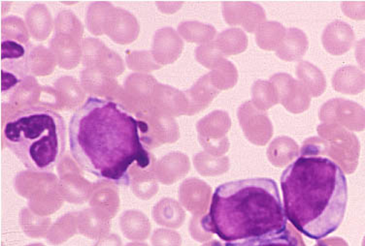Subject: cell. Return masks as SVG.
<instances>
[{"instance_id":"15","label":"cell","mask_w":365,"mask_h":246,"mask_svg":"<svg viewBox=\"0 0 365 246\" xmlns=\"http://www.w3.org/2000/svg\"><path fill=\"white\" fill-rule=\"evenodd\" d=\"M308 48L309 41L304 32L299 28H289L276 55L284 61L300 60L307 53Z\"/></svg>"},{"instance_id":"37","label":"cell","mask_w":365,"mask_h":246,"mask_svg":"<svg viewBox=\"0 0 365 246\" xmlns=\"http://www.w3.org/2000/svg\"><path fill=\"white\" fill-rule=\"evenodd\" d=\"M197 58L200 63L207 67L213 66L214 64L218 65L224 58H222L221 52L217 50L216 48H201L197 50Z\"/></svg>"},{"instance_id":"14","label":"cell","mask_w":365,"mask_h":246,"mask_svg":"<svg viewBox=\"0 0 365 246\" xmlns=\"http://www.w3.org/2000/svg\"><path fill=\"white\" fill-rule=\"evenodd\" d=\"M332 87L343 95H359L365 90V73L356 66L341 67L332 77Z\"/></svg>"},{"instance_id":"12","label":"cell","mask_w":365,"mask_h":246,"mask_svg":"<svg viewBox=\"0 0 365 246\" xmlns=\"http://www.w3.org/2000/svg\"><path fill=\"white\" fill-rule=\"evenodd\" d=\"M211 195V187L197 178L185 181L179 189L182 205L195 215H203L207 211Z\"/></svg>"},{"instance_id":"22","label":"cell","mask_w":365,"mask_h":246,"mask_svg":"<svg viewBox=\"0 0 365 246\" xmlns=\"http://www.w3.org/2000/svg\"><path fill=\"white\" fill-rule=\"evenodd\" d=\"M80 234L91 240H99L107 236L111 224L103 215L91 210L84 211L78 220Z\"/></svg>"},{"instance_id":"1","label":"cell","mask_w":365,"mask_h":246,"mask_svg":"<svg viewBox=\"0 0 365 246\" xmlns=\"http://www.w3.org/2000/svg\"><path fill=\"white\" fill-rule=\"evenodd\" d=\"M149 128L109 99L91 96L69 122L72 156L85 172L102 181L130 186L133 167L149 169Z\"/></svg>"},{"instance_id":"16","label":"cell","mask_w":365,"mask_h":246,"mask_svg":"<svg viewBox=\"0 0 365 246\" xmlns=\"http://www.w3.org/2000/svg\"><path fill=\"white\" fill-rule=\"evenodd\" d=\"M190 160L181 152H173L160 160L158 165V176L165 184H171L184 178L190 172Z\"/></svg>"},{"instance_id":"5","label":"cell","mask_w":365,"mask_h":246,"mask_svg":"<svg viewBox=\"0 0 365 246\" xmlns=\"http://www.w3.org/2000/svg\"><path fill=\"white\" fill-rule=\"evenodd\" d=\"M319 137L303 143L302 156H327L345 173L355 172L361 146L355 134L336 123H322L317 127Z\"/></svg>"},{"instance_id":"42","label":"cell","mask_w":365,"mask_h":246,"mask_svg":"<svg viewBox=\"0 0 365 246\" xmlns=\"http://www.w3.org/2000/svg\"><path fill=\"white\" fill-rule=\"evenodd\" d=\"M125 246H149L147 245V243L144 242H130L128 243Z\"/></svg>"},{"instance_id":"3","label":"cell","mask_w":365,"mask_h":246,"mask_svg":"<svg viewBox=\"0 0 365 246\" xmlns=\"http://www.w3.org/2000/svg\"><path fill=\"white\" fill-rule=\"evenodd\" d=\"M204 228L225 242L277 235L288 229L275 181L248 178L222 184L215 190Z\"/></svg>"},{"instance_id":"9","label":"cell","mask_w":365,"mask_h":246,"mask_svg":"<svg viewBox=\"0 0 365 246\" xmlns=\"http://www.w3.org/2000/svg\"><path fill=\"white\" fill-rule=\"evenodd\" d=\"M237 117L244 135L252 144L264 146L272 138V122L267 114L257 109L252 101L239 107Z\"/></svg>"},{"instance_id":"36","label":"cell","mask_w":365,"mask_h":246,"mask_svg":"<svg viewBox=\"0 0 365 246\" xmlns=\"http://www.w3.org/2000/svg\"><path fill=\"white\" fill-rule=\"evenodd\" d=\"M190 232L193 240L200 242H208L213 237V234L206 231V229L204 228L202 222H201V215H195V218L192 219Z\"/></svg>"},{"instance_id":"40","label":"cell","mask_w":365,"mask_h":246,"mask_svg":"<svg viewBox=\"0 0 365 246\" xmlns=\"http://www.w3.org/2000/svg\"><path fill=\"white\" fill-rule=\"evenodd\" d=\"M315 246H347L346 243L340 240L339 237H332V239L319 240Z\"/></svg>"},{"instance_id":"43","label":"cell","mask_w":365,"mask_h":246,"mask_svg":"<svg viewBox=\"0 0 365 246\" xmlns=\"http://www.w3.org/2000/svg\"><path fill=\"white\" fill-rule=\"evenodd\" d=\"M28 246H45V245H42V243H34V245H29Z\"/></svg>"},{"instance_id":"2","label":"cell","mask_w":365,"mask_h":246,"mask_svg":"<svg viewBox=\"0 0 365 246\" xmlns=\"http://www.w3.org/2000/svg\"><path fill=\"white\" fill-rule=\"evenodd\" d=\"M284 211L297 231L319 240L339 228L348 203L345 173L323 156H300L281 176Z\"/></svg>"},{"instance_id":"41","label":"cell","mask_w":365,"mask_h":246,"mask_svg":"<svg viewBox=\"0 0 365 246\" xmlns=\"http://www.w3.org/2000/svg\"><path fill=\"white\" fill-rule=\"evenodd\" d=\"M201 246H224L222 245L221 242H219V240H210V242L204 243V245Z\"/></svg>"},{"instance_id":"6","label":"cell","mask_w":365,"mask_h":246,"mask_svg":"<svg viewBox=\"0 0 365 246\" xmlns=\"http://www.w3.org/2000/svg\"><path fill=\"white\" fill-rule=\"evenodd\" d=\"M232 127V119L224 111H216L198 123L200 141L209 154L220 157L230 149L227 137Z\"/></svg>"},{"instance_id":"26","label":"cell","mask_w":365,"mask_h":246,"mask_svg":"<svg viewBox=\"0 0 365 246\" xmlns=\"http://www.w3.org/2000/svg\"><path fill=\"white\" fill-rule=\"evenodd\" d=\"M225 246H299V245L297 237L292 234V230L289 227L288 229L284 230L280 234L227 242Z\"/></svg>"},{"instance_id":"31","label":"cell","mask_w":365,"mask_h":246,"mask_svg":"<svg viewBox=\"0 0 365 246\" xmlns=\"http://www.w3.org/2000/svg\"><path fill=\"white\" fill-rule=\"evenodd\" d=\"M208 76L202 77L197 85L190 90L192 98L197 99L195 101V112L200 111L201 109H205L206 107L212 102V100L219 95L220 90H215L211 87L208 82Z\"/></svg>"},{"instance_id":"7","label":"cell","mask_w":365,"mask_h":246,"mask_svg":"<svg viewBox=\"0 0 365 246\" xmlns=\"http://www.w3.org/2000/svg\"><path fill=\"white\" fill-rule=\"evenodd\" d=\"M319 119L324 123H336L351 131L365 129V109L359 104L343 98L327 101L319 109Z\"/></svg>"},{"instance_id":"30","label":"cell","mask_w":365,"mask_h":246,"mask_svg":"<svg viewBox=\"0 0 365 246\" xmlns=\"http://www.w3.org/2000/svg\"><path fill=\"white\" fill-rule=\"evenodd\" d=\"M212 84L219 90H230L235 87L238 81V71L230 61L222 60L210 75Z\"/></svg>"},{"instance_id":"4","label":"cell","mask_w":365,"mask_h":246,"mask_svg":"<svg viewBox=\"0 0 365 246\" xmlns=\"http://www.w3.org/2000/svg\"><path fill=\"white\" fill-rule=\"evenodd\" d=\"M5 146L29 171L48 173L66 152L67 130L60 114L43 107L21 109L4 127Z\"/></svg>"},{"instance_id":"10","label":"cell","mask_w":365,"mask_h":246,"mask_svg":"<svg viewBox=\"0 0 365 246\" xmlns=\"http://www.w3.org/2000/svg\"><path fill=\"white\" fill-rule=\"evenodd\" d=\"M269 81L277 90L279 101L289 113L302 114L309 109V92L302 82L294 80L291 75L275 74L271 76Z\"/></svg>"},{"instance_id":"20","label":"cell","mask_w":365,"mask_h":246,"mask_svg":"<svg viewBox=\"0 0 365 246\" xmlns=\"http://www.w3.org/2000/svg\"><path fill=\"white\" fill-rule=\"evenodd\" d=\"M153 216L158 225L178 229L184 223L186 213L176 200L163 199L155 205Z\"/></svg>"},{"instance_id":"21","label":"cell","mask_w":365,"mask_h":246,"mask_svg":"<svg viewBox=\"0 0 365 246\" xmlns=\"http://www.w3.org/2000/svg\"><path fill=\"white\" fill-rule=\"evenodd\" d=\"M287 29L278 21H265L256 31V42L260 49L277 50L286 37Z\"/></svg>"},{"instance_id":"18","label":"cell","mask_w":365,"mask_h":246,"mask_svg":"<svg viewBox=\"0 0 365 246\" xmlns=\"http://www.w3.org/2000/svg\"><path fill=\"white\" fill-rule=\"evenodd\" d=\"M295 73L299 81L304 85L311 97H319L327 90V80L318 67L308 61H300Z\"/></svg>"},{"instance_id":"32","label":"cell","mask_w":365,"mask_h":246,"mask_svg":"<svg viewBox=\"0 0 365 246\" xmlns=\"http://www.w3.org/2000/svg\"><path fill=\"white\" fill-rule=\"evenodd\" d=\"M63 186L64 196L69 202H83L88 196V183L84 178H66Z\"/></svg>"},{"instance_id":"28","label":"cell","mask_w":365,"mask_h":246,"mask_svg":"<svg viewBox=\"0 0 365 246\" xmlns=\"http://www.w3.org/2000/svg\"><path fill=\"white\" fill-rule=\"evenodd\" d=\"M110 181H102L101 183L96 187L95 197H93L91 205L96 207L103 208L113 218L119 210V197L114 190V186H110Z\"/></svg>"},{"instance_id":"33","label":"cell","mask_w":365,"mask_h":246,"mask_svg":"<svg viewBox=\"0 0 365 246\" xmlns=\"http://www.w3.org/2000/svg\"><path fill=\"white\" fill-rule=\"evenodd\" d=\"M182 33L190 41L203 42L213 38L216 31L213 26H204L198 23H189L182 26Z\"/></svg>"},{"instance_id":"25","label":"cell","mask_w":365,"mask_h":246,"mask_svg":"<svg viewBox=\"0 0 365 246\" xmlns=\"http://www.w3.org/2000/svg\"><path fill=\"white\" fill-rule=\"evenodd\" d=\"M195 169L204 176H216L228 172L230 167V159L227 156H214L206 152H200L195 155Z\"/></svg>"},{"instance_id":"35","label":"cell","mask_w":365,"mask_h":246,"mask_svg":"<svg viewBox=\"0 0 365 246\" xmlns=\"http://www.w3.org/2000/svg\"><path fill=\"white\" fill-rule=\"evenodd\" d=\"M341 9L351 20H365V1H343Z\"/></svg>"},{"instance_id":"17","label":"cell","mask_w":365,"mask_h":246,"mask_svg":"<svg viewBox=\"0 0 365 246\" xmlns=\"http://www.w3.org/2000/svg\"><path fill=\"white\" fill-rule=\"evenodd\" d=\"M300 154L299 144L292 138L278 137L274 139L267 149V159L273 166L283 168L297 159Z\"/></svg>"},{"instance_id":"27","label":"cell","mask_w":365,"mask_h":246,"mask_svg":"<svg viewBox=\"0 0 365 246\" xmlns=\"http://www.w3.org/2000/svg\"><path fill=\"white\" fill-rule=\"evenodd\" d=\"M79 232L78 221L72 215H67L58 219L47 235V242L52 245H60L67 242Z\"/></svg>"},{"instance_id":"29","label":"cell","mask_w":365,"mask_h":246,"mask_svg":"<svg viewBox=\"0 0 365 246\" xmlns=\"http://www.w3.org/2000/svg\"><path fill=\"white\" fill-rule=\"evenodd\" d=\"M51 220L49 218H40L32 215L28 210L21 213V226L26 236L32 239H40L47 237L49 232Z\"/></svg>"},{"instance_id":"38","label":"cell","mask_w":365,"mask_h":246,"mask_svg":"<svg viewBox=\"0 0 365 246\" xmlns=\"http://www.w3.org/2000/svg\"><path fill=\"white\" fill-rule=\"evenodd\" d=\"M93 246H123L122 240L117 235L112 234L101 237Z\"/></svg>"},{"instance_id":"39","label":"cell","mask_w":365,"mask_h":246,"mask_svg":"<svg viewBox=\"0 0 365 246\" xmlns=\"http://www.w3.org/2000/svg\"><path fill=\"white\" fill-rule=\"evenodd\" d=\"M355 55L359 65L365 70V38L356 43Z\"/></svg>"},{"instance_id":"11","label":"cell","mask_w":365,"mask_h":246,"mask_svg":"<svg viewBox=\"0 0 365 246\" xmlns=\"http://www.w3.org/2000/svg\"><path fill=\"white\" fill-rule=\"evenodd\" d=\"M222 13L228 25L241 26L250 33L267 21L264 8L252 1L222 2Z\"/></svg>"},{"instance_id":"13","label":"cell","mask_w":365,"mask_h":246,"mask_svg":"<svg viewBox=\"0 0 365 246\" xmlns=\"http://www.w3.org/2000/svg\"><path fill=\"white\" fill-rule=\"evenodd\" d=\"M356 36L353 28L342 21L330 23L322 36L324 48L332 55H342L354 46Z\"/></svg>"},{"instance_id":"8","label":"cell","mask_w":365,"mask_h":246,"mask_svg":"<svg viewBox=\"0 0 365 246\" xmlns=\"http://www.w3.org/2000/svg\"><path fill=\"white\" fill-rule=\"evenodd\" d=\"M2 92L20 84L28 73V47L13 40L1 41Z\"/></svg>"},{"instance_id":"19","label":"cell","mask_w":365,"mask_h":246,"mask_svg":"<svg viewBox=\"0 0 365 246\" xmlns=\"http://www.w3.org/2000/svg\"><path fill=\"white\" fill-rule=\"evenodd\" d=\"M120 228L127 239L143 242L151 232V224L149 219L138 211H128L120 218Z\"/></svg>"},{"instance_id":"34","label":"cell","mask_w":365,"mask_h":246,"mask_svg":"<svg viewBox=\"0 0 365 246\" xmlns=\"http://www.w3.org/2000/svg\"><path fill=\"white\" fill-rule=\"evenodd\" d=\"M153 246H182V237L173 230H155L152 237Z\"/></svg>"},{"instance_id":"24","label":"cell","mask_w":365,"mask_h":246,"mask_svg":"<svg viewBox=\"0 0 365 246\" xmlns=\"http://www.w3.org/2000/svg\"><path fill=\"white\" fill-rule=\"evenodd\" d=\"M252 102L257 109L262 112H267L280 103L277 90L273 82L264 80L255 82L252 87Z\"/></svg>"},{"instance_id":"23","label":"cell","mask_w":365,"mask_h":246,"mask_svg":"<svg viewBox=\"0 0 365 246\" xmlns=\"http://www.w3.org/2000/svg\"><path fill=\"white\" fill-rule=\"evenodd\" d=\"M217 48L225 55H236L245 52L248 37L240 28H230L222 32L217 41Z\"/></svg>"}]
</instances>
